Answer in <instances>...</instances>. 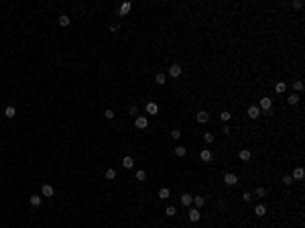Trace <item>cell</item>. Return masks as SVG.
Here are the masks:
<instances>
[{
  "label": "cell",
  "mask_w": 305,
  "mask_h": 228,
  "mask_svg": "<svg viewBox=\"0 0 305 228\" xmlns=\"http://www.w3.org/2000/svg\"><path fill=\"white\" fill-rule=\"evenodd\" d=\"M195 120H197L199 124H205V122L210 120V114H208V112H205V110H199L197 114H195Z\"/></svg>",
  "instance_id": "6da1fadb"
},
{
  "label": "cell",
  "mask_w": 305,
  "mask_h": 228,
  "mask_svg": "<svg viewBox=\"0 0 305 228\" xmlns=\"http://www.w3.org/2000/svg\"><path fill=\"white\" fill-rule=\"evenodd\" d=\"M134 126L136 128H146V126H149V120H146V116H136V120H134Z\"/></svg>",
  "instance_id": "7a4b0ae2"
},
{
  "label": "cell",
  "mask_w": 305,
  "mask_h": 228,
  "mask_svg": "<svg viewBox=\"0 0 305 228\" xmlns=\"http://www.w3.org/2000/svg\"><path fill=\"white\" fill-rule=\"evenodd\" d=\"M41 191H43V196H45V198H53V196H55V189L51 187L49 183H43V187H41Z\"/></svg>",
  "instance_id": "3957f363"
},
{
  "label": "cell",
  "mask_w": 305,
  "mask_h": 228,
  "mask_svg": "<svg viewBox=\"0 0 305 228\" xmlns=\"http://www.w3.org/2000/svg\"><path fill=\"white\" fill-rule=\"evenodd\" d=\"M224 181H226V185H236V183H238V175L226 173V175H224Z\"/></svg>",
  "instance_id": "277c9868"
},
{
  "label": "cell",
  "mask_w": 305,
  "mask_h": 228,
  "mask_svg": "<svg viewBox=\"0 0 305 228\" xmlns=\"http://www.w3.org/2000/svg\"><path fill=\"white\" fill-rule=\"evenodd\" d=\"M258 116H261V108H258V106H250V108H248V118L256 120Z\"/></svg>",
  "instance_id": "5b68a950"
},
{
  "label": "cell",
  "mask_w": 305,
  "mask_h": 228,
  "mask_svg": "<svg viewBox=\"0 0 305 228\" xmlns=\"http://www.w3.org/2000/svg\"><path fill=\"white\" fill-rule=\"evenodd\" d=\"M199 218H201V212H199L197 208H191V210H189V220H191V222H197Z\"/></svg>",
  "instance_id": "8992f818"
},
{
  "label": "cell",
  "mask_w": 305,
  "mask_h": 228,
  "mask_svg": "<svg viewBox=\"0 0 305 228\" xmlns=\"http://www.w3.org/2000/svg\"><path fill=\"white\" fill-rule=\"evenodd\" d=\"M169 73L173 75V78H179V75H181V65H179V63H173V65L169 67Z\"/></svg>",
  "instance_id": "52a82bcc"
},
{
  "label": "cell",
  "mask_w": 305,
  "mask_h": 228,
  "mask_svg": "<svg viewBox=\"0 0 305 228\" xmlns=\"http://www.w3.org/2000/svg\"><path fill=\"white\" fill-rule=\"evenodd\" d=\"M271 106H273V100L271 98H261V110H271Z\"/></svg>",
  "instance_id": "ba28073f"
},
{
  "label": "cell",
  "mask_w": 305,
  "mask_h": 228,
  "mask_svg": "<svg viewBox=\"0 0 305 228\" xmlns=\"http://www.w3.org/2000/svg\"><path fill=\"white\" fill-rule=\"evenodd\" d=\"M122 167H124V169H132V167H134V159H132V157H124V159H122Z\"/></svg>",
  "instance_id": "9c48e42d"
},
{
  "label": "cell",
  "mask_w": 305,
  "mask_h": 228,
  "mask_svg": "<svg viewBox=\"0 0 305 228\" xmlns=\"http://www.w3.org/2000/svg\"><path fill=\"white\" fill-rule=\"evenodd\" d=\"M199 157H201V161L210 163V161H212V151H210V149H203L201 153H199Z\"/></svg>",
  "instance_id": "30bf717a"
},
{
  "label": "cell",
  "mask_w": 305,
  "mask_h": 228,
  "mask_svg": "<svg viewBox=\"0 0 305 228\" xmlns=\"http://www.w3.org/2000/svg\"><path fill=\"white\" fill-rule=\"evenodd\" d=\"M41 202H43V198H41V196H31V198H29V204L33 206V208L41 206Z\"/></svg>",
  "instance_id": "8fae6325"
},
{
  "label": "cell",
  "mask_w": 305,
  "mask_h": 228,
  "mask_svg": "<svg viewBox=\"0 0 305 228\" xmlns=\"http://www.w3.org/2000/svg\"><path fill=\"white\" fill-rule=\"evenodd\" d=\"M191 204H195V208H201L203 204H205V198H203V196H193V202H191Z\"/></svg>",
  "instance_id": "7c38bea8"
},
{
  "label": "cell",
  "mask_w": 305,
  "mask_h": 228,
  "mask_svg": "<svg viewBox=\"0 0 305 228\" xmlns=\"http://www.w3.org/2000/svg\"><path fill=\"white\" fill-rule=\"evenodd\" d=\"M303 175H305V171L301 169V167H295V169H293V175H291V177H293V179H303Z\"/></svg>",
  "instance_id": "4fadbf2b"
},
{
  "label": "cell",
  "mask_w": 305,
  "mask_h": 228,
  "mask_svg": "<svg viewBox=\"0 0 305 228\" xmlns=\"http://www.w3.org/2000/svg\"><path fill=\"white\" fill-rule=\"evenodd\" d=\"M191 202H193V196L191 194H183L181 196V204L183 206H191Z\"/></svg>",
  "instance_id": "5bb4252c"
},
{
  "label": "cell",
  "mask_w": 305,
  "mask_h": 228,
  "mask_svg": "<svg viewBox=\"0 0 305 228\" xmlns=\"http://www.w3.org/2000/svg\"><path fill=\"white\" fill-rule=\"evenodd\" d=\"M4 116H6V118H15V116H16V108H15V106H6Z\"/></svg>",
  "instance_id": "9a60e30c"
},
{
  "label": "cell",
  "mask_w": 305,
  "mask_h": 228,
  "mask_svg": "<svg viewBox=\"0 0 305 228\" xmlns=\"http://www.w3.org/2000/svg\"><path fill=\"white\" fill-rule=\"evenodd\" d=\"M285 90H287V84H285V82H277V84H275V92H277V94H283Z\"/></svg>",
  "instance_id": "2e32d148"
},
{
  "label": "cell",
  "mask_w": 305,
  "mask_h": 228,
  "mask_svg": "<svg viewBox=\"0 0 305 228\" xmlns=\"http://www.w3.org/2000/svg\"><path fill=\"white\" fill-rule=\"evenodd\" d=\"M146 112H149V114H157V112H159V106H157L155 102H149L146 104Z\"/></svg>",
  "instance_id": "e0dca14e"
},
{
  "label": "cell",
  "mask_w": 305,
  "mask_h": 228,
  "mask_svg": "<svg viewBox=\"0 0 305 228\" xmlns=\"http://www.w3.org/2000/svg\"><path fill=\"white\" fill-rule=\"evenodd\" d=\"M238 157H240V159H242V161H250V151H248V149H242V151H240V153H238Z\"/></svg>",
  "instance_id": "ac0fdd59"
},
{
  "label": "cell",
  "mask_w": 305,
  "mask_h": 228,
  "mask_svg": "<svg viewBox=\"0 0 305 228\" xmlns=\"http://www.w3.org/2000/svg\"><path fill=\"white\" fill-rule=\"evenodd\" d=\"M130 12V2H124V4L120 6V16H126Z\"/></svg>",
  "instance_id": "d6986e66"
},
{
  "label": "cell",
  "mask_w": 305,
  "mask_h": 228,
  "mask_svg": "<svg viewBox=\"0 0 305 228\" xmlns=\"http://www.w3.org/2000/svg\"><path fill=\"white\" fill-rule=\"evenodd\" d=\"M69 23H71V19H69L67 15H61V16H59V27H67Z\"/></svg>",
  "instance_id": "ffe728a7"
},
{
  "label": "cell",
  "mask_w": 305,
  "mask_h": 228,
  "mask_svg": "<svg viewBox=\"0 0 305 228\" xmlns=\"http://www.w3.org/2000/svg\"><path fill=\"white\" fill-rule=\"evenodd\" d=\"M169 196H171L169 187H161V189H159V198H161V200H167Z\"/></svg>",
  "instance_id": "44dd1931"
},
{
  "label": "cell",
  "mask_w": 305,
  "mask_h": 228,
  "mask_svg": "<svg viewBox=\"0 0 305 228\" xmlns=\"http://www.w3.org/2000/svg\"><path fill=\"white\" fill-rule=\"evenodd\" d=\"M254 214H256V216H265V214H266V208H265L262 204L254 206Z\"/></svg>",
  "instance_id": "7402d4cb"
},
{
  "label": "cell",
  "mask_w": 305,
  "mask_h": 228,
  "mask_svg": "<svg viewBox=\"0 0 305 228\" xmlns=\"http://www.w3.org/2000/svg\"><path fill=\"white\" fill-rule=\"evenodd\" d=\"M165 82H167V78H165V73H157V78H155V84H159V86H165Z\"/></svg>",
  "instance_id": "603a6c76"
},
{
  "label": "cell",
  "mask_w": 305,
  "mask_h": 228,
  "mask_svg": "<svg viewBox=\"0 0 305 228\" xmlns=\"http://www.w3.org/2000/svg\"><path fill=\"white\" fill-rule=\"evenodd\" d=\"M146 179V171L145 169H138L136 171V181H145Z\"/></svg>",
  "instance_id": "cb8c5ba5"
},
{
  "label": "cell",
  "mask_w": 305,
  "mask_h": 228,
  "mask_svg": "<svg viewBox=\"0 0 305 228\" xmlns=\"http://www.w3.org/2000/svg\"><path fill=\"white\" fill-rule=\"evenodd\" d=\"M165 214H167V216H175V214H177V208H175V206H167V208H165Z\"/></svg>",
  "instance_id": "d4e9b609"
},
{
  "label": "cell",
  "mask_w": 305,
  "mask_h": 228,
  "mask_svg": "<svg viewBox=\"0 0 305 228\" xmlns=\"http://www.w3.org/2000/svg\"><path fill=\"white\" fill-rule=\"evenodd\" d=\"M252 196H256V198H265V196H266V189L265 187H256Z\"/></svg>",
  "instance_id": "484cf974"
},
{
  "label": "cell",
  "mask_w": 305,
  "mask_h": 228,
  "mask_svg": "<svg viewBox=\"0 0 305 228\" xmlns=\"http://www.w3.org/2000/svg\"><path fill=\"white\" fill-rule=\"evenodd\" d=\"M287 102H289V104H291V106H295V104H297V102H299V96H297V94H291V96H289V98H287Z\"/></svg>",
  "instance_id": "4316f807"
},
{
  "label": "cell",
  "mask_w": 305,
  "mask_h": 228,
  "mask_svg": "<svg viewBox=\"0 0 305 228\" xmlns=\"http://www.w3.org/2000/svg\"><path fill=\"white\" fill-rule=\"evenodd\" d=\"M104 177H106V179H116V171H114V169H106Z\"/></svg>",
  "instance_id": "83f0119b"
},
{
  "label": "cell",
  "mask_w": 305,
  "mask_h": 228,
  "mask_svg": "<svg viewBox=\"0 0 305 228\" xmlns=\"http://www.w3.org/2000/svg\"><path fill=\"white\" fill-rule=\"evenodd\" d=\"M185 153H187L185 147H175V155H177V157H185Z\"/></svg>",
  "instance_id": "f1b7e54d"
},
{
  "label": "cell",
  "mask_w": 305,
  "mask_h": 228,
  "mask_svg": "<svg viewBox=\"0 0 305 228\" xmlns=\"http://www.w3.org/2000/svg\"><path fill=\"white\" fill-rule=\"evenodd\" d=\"M104 118H108V120H112V118H114V110H110V108H106V110H104Z\"/></svg>",
  "instance_id": "f546056e"
},
{
  "label": "cell",
  "mask_w": 305,
  "mask_h": 228,
  "mask_svg": "<svg viewBox=\"0 0 305 228\" xmlns=\"http://www.w3.org/2000/svg\"><path fill=\"white\" fill-rule=\"evenodd\" d=\"M220 118H222L224 122H230V118H232V114H230V112H222V114H220Z\"/></svg>",
  "instance_id": "4dcf8cb0"
},
{
  "label": "cell",
  "mask_w": 305,
  "mask_h": 228,
  "mask_svg": "<svg viewBox=\"0 0 305 228\" xmlns=\"http://www.w3.org/2000/svg\"><path fill=\"white\" fill-rule=\"evenodd\" d=\"M171 139L179 141V139H181V131H171Z\"/></svg>",
  "instance_id": "1f68e13d"
},
{
  "label": "cell",
  "mask_w": 305,
  "mask_h": 228,
  "mask_svg": "<svg viewBox=\"0 0 305 228\" xmlns=\"http://www.w3.org/2000/svg\"><path fill=\"white\" fill-rule=\"evenodd\" d=\"M203 141L205 143H214V135L212 132H205V135H203Z\"/></svg>",
  "instance_id": "d6a6232c"
},
{
  "label": "cell",
  "mask_w": 305,
  "mask_h": 228,
  "mask_svg": "<svg viewBox=\"0 0 305 228\" xmlns=\"http://www.w3.org/2000/svg\"><path fill=\"white\" fill-rule=\"evenodd\" d=\"M293 183V177H291V175H285V177H283V185H291Z\"/></svg>",
  "instance_id": "836d02e7"
},
{
  "label": "cell",
  "mask_w": 305,
  "mask_h": 228,
  "mask_svg": "<svg viewBox=\"0 0 305 228\" xmlns=\"http://www.w3.org/2000/svg\"><path fill=\"white\" fill-rule=\"evenodd\" d=\"M293 88H295V92H301V90H303V84L301 82H293Z\"/></svg>",
  "instance_id": "e575fe53"
},
{
  "label": "cell",
  "mask_w": 305,
  "mask_h": 228,
  "mask_svg": "<svg viewBox=\"0 0 305 228\" xmlns=\"http://www.w3.org/2000/svg\"><path fill=\"white\" fill-rule=\"evenodd\" d=\"M242 198H244V202H250V200H252V198H254V196H252V194H244V196H242Z\"/></svg>",
  "instance_id": "d590c367"
},
{
  "label": "cell",
  "mask_w": 305,
  "mask_h": 228,
  "mask_svg": "<svg viewBox=\"0 0 305 228\" xmlns=\"http://www.w3.org/2000/svg\"><path fill=\"white\" fill-rule=\"evenodd\" d=\"M222 135H230V126H228V124L222 128Z\"/></svg>",
  "instance_id": "8d00e7d4"
},
{
  "label": "cell",
  "mask_w": 305,
  "mask_h": 228,
  "mask_svg": "<svg viewBox=\"0 0 305 228\" xmlns=\"http://www.w3.org/2000/svg\"><path fill=\"white\" fill-rule=\"evenodd\" d=\"M293 6H295V8H301V6H303V2H301V0H295V2H293Z\"/></svg>",
  "instance_id": "74e56055"
},
{
  "label": "cell",
  "mask_w": 305,
  "mask_h": 228,
  "mask_svg": "<svg viewBox=\"0 0 305 228\" xmlns=\"http://www.w3.org/2000/svg\"><path fill=\"white\" fill-rule=\"evenodd\" d=\"M128 112H130V114H136V112H138V108H136V106H130V108H128Z\"/></svg>",
  "instance_id": "f35d334b"
},
{
  "label": "cell",
  "mask_w": 305,
  "mask_h": 228,
  "mask_svg": "<svg viewBox=\"0 0 305 228\" xmlns=\"http://www.w3.org/2000/svg\"><path fill=\"white\" fill-rule=\"evenodd\" d=\"M118 29H120V27H118V24H110V31H112V33H116V31Z\"/></svg>",
  "instance_id": "ab89813d"
}]
</instances>
